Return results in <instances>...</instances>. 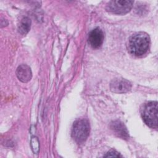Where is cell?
I'll use <instances>...</instances> for the list:
<instances>
[{
  "mask_svg": "<svg viewBox=\"0 0 158 158\" xmlns=\"http://www.w3.org/2000/svg\"><path fill=\"white\" fill-rule=\"evenodd\" d=\"M31 20L28 17H23L20 22L18 30L21 35H26L30 29Z\"/></svg>",
  "mask_w": 158,
  "mask_h": 158,
  "instance_id": "9c48e42d",
  "label": "cell"
},
{
  "mask_svg": "<svg viewBox=\"0 0 158 158\" xmlns=\"http://www.w3.org/2000/svg\"><path fill=\"white\" fill-rule=\"evenodd\" d=\"M90 131L89 122L85 118L76 120L72 127V136L77 143H83L88 138Z\"/></svg>",
  "mask_w": 158,
  "mask_h": 158,
  "instance_id": "7a4b0ae2",
  "label": "cell"
},
{
  "mask_svg": "<svg viewBox=\"0 0 158 158\" xmlns=\"http://www.w3.org/2000/svg\"><path fill=\"white\" fill-rule=\"evenodd\" d=\"M133 3V1H111L108 2L106 9L107 11L112 14L123 15L130 11Z\"/></svg>",
  "mask_w": 158,
  "mask_h": 158,
  "instance_id": "277c9868",
  "label": "cell"
},
{
  "mask_svg": "<svg viewBox=\"0 0 158 158\" xmlns=\"http://www.w3.org/2000/svg\"><path fill=\"white\" fill-rule=\"evenodd\" d=\"M110 127L114 133L122 139H127L129 138L128 131L122 122L119 120L114 121L110 123Z\"/></svg>",
  "mask_w": 158,
  "mask_h": 158,
  "instance_id": "52a82bcc",
  "label": "cell"
},
{
  "mask_svg": "<svg viewBox=\"0 0 158 158\" xmlns=\"http://www.w3.org/2000/svg\"><path fill=\"white\" fill-rule=\"evenodd\" d=\"M131 85L130 81L123 78L112 80L110 85V90L115 93H125L130 90Z\"/></svg>",
  "mask_w": 158,
  "mask_h": 158,
  "instance_id": "5b68a950",
  "label": "cell"
},
{
  "mask_svg": "<svg viewBox=\"0 0 158 158\" xmlns=\"http://www.w3.org/2000/svg\"><path fill=\"white\" fill-rule=\"evenodd\" d=\"M157 102L150 101L142 109L141 116L144 123L152 128H157Z\"/></svg>",
  "mask_w": 158,
  "mask_h": 158,
  "instance_id": "3957f363",
  "label": "cell"
},
{
  "mask_svg": "<svg viewBox=\"0 0 158 158\" xmlns=\"http://www.w3.org/2000/svg\"><path fill=\"white\" fill-rule=\"evenodd\" d=\"M150 43V37L146 33L138 32L130 38L128 50L131 54L135 56H141L148 51Z\"/></svg>",
  "mask_w": 158,
  "mask_h": 158,
  "instance_id": "6da1fadb",
  "label": "cell"
},
{
  "mask_svg": "<svg viewBox=\"0 0 158 158\" xmlns=\"http://www.w3.org/2000/svg\"><path fill=\"white\" fill-rule=\"evenodd\" d=\"M16 75L19 80L23 83L29 81L32 77L30 67L25 64H22L18 67L16 70Z\"/></svg>",
  "mask_w": 158,
  "mask_h": 158,
  "instance_id": "ba28073f",
  "label": "cell"
},
{
  "mask_svg": "<svg viewBox=\"0 0 158 158\" xmlns=\"http://www.w3.org/2000/svg\"><path fill=\"white\" fill-rule=\"evenodd\" d=\"M104 33L99 28H96L88 34V43L93 48H99L104 41Z\"/></svg>",
  "mask_w": 158,
  "mask_h": 158,
  "instance_id": "8992f818",
  "label": "cell"
},
{
  "mask_svg": "<svg viewBox=\"0 0 158 158\" xmlns=\"http://www.w3.org/2000/svg\"><path fill=\"white\" fill-rule=\"evenodd\" d=\"M105 157H122L118 152L114 150H111L106 153L105 156H104Z\"/></svg>",
  "mask_w": 158,
  "mask_h": 158,
  "instance_id": "30bf717a",
  "label": "cell"
}]
</instances>
